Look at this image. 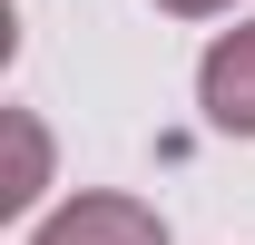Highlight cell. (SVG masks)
<instances>
[{"mask_svg": "<svg viewBox=\"0 0 255 245\" xmlns=\"http://www.w3.org/2000/svg\"><path fill=\"white\" fill-rule=\"evenodd\" d=\"M196 108H206V127H226V137H255V20H236V30L196 59Z\"/></svg>", "mask_w": 255, "mask_h": 245, "instance_id": "cell-1", "label": "cell"}, {"mask_svg": "<svg viewBox=\"0 0 255 245\" xmlns=\"http://www.w3.org/2000/svg\"><path fill=\"white\" fill-rule=\"evenodd\" d=\"M30 245H167V216L147 196H69Z\"/></svg>", "mask_w": 255, "mask_h": 245, "instance_id": "cell-2", "label": "cell"}, {"mask_svg": "<svg viewBox=\"0 0 255 245\" xmlns=\"http://www.w3.org/2000/svg\"><path fill=\"white\" fill-rule=\"evenodd\" d=\"M39 167H49V147H39V127L20 118V186H10L0 206H30V196H39Z\"/></svg>", "mask_w": 255, "mask_h": 245, "instance_id": "cell-3", "label": "cell"}, {"mask_svg": "<svg viewBox=\"0 0 255 245\" xmlns=\"http://www.w3.org/2000/svg\"><path fill=\"white\" fill-rule=\"evenodd\" d=\"M157 10H177V20H216V10H236V0H157Z\"/></svg>", "mask_w": 255, "mask_h": 245, "instance_id": "cell-4", "label": "cell"}]
</instances>
